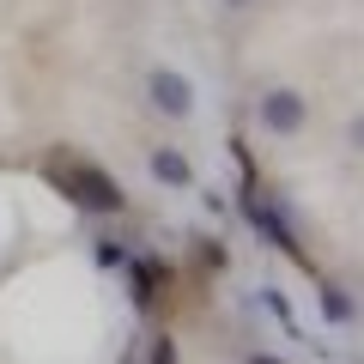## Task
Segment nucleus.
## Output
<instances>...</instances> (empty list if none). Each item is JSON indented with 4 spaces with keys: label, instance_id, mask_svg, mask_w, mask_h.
<instances>
[{
    "label": "nucleus",
    "instance_id": "1",
    "mask_svg": "<svg viewBox=\"0 0 364 364\" xmlns=\"http://www.w3.org/2000/svg\"><path fill=\"white\" fill-rule=\"evenodd\" d=\"M55 176H61V188L79 200V207H91V213H122V188H116V176H104V170L91 164V158H61L55 164Z\"/></svg>",
    "mask_w": 364,
    "mask_h": 364
},
{
    "label": "nucleus",
    "instance_id": "6",
    "mask_svg": "<svg viewBox=\"0 0 364 364\" xmlns=\"http://www.w3.org/2000/svg\"><path fill=\"white\" fill-rule=\"evenodd\" d=\"M322 316L328 322H352V298L340 286H322Z\"/></svg>",
    "mask_w": 364,
    "mask_h": 364
},
{
    "label": "nucleus",
    "instance_id": "2",
    "mask_svg": "<svg viewBox=\"0 0 364 364\" xmlns=\"http://www.w3.org/2000/svg\"><path fill=\"white\" fill-rule=\"evenodd\" d=\"M255 116H261V128L267 134H298L304 128V97L298 91H286V85H273V91H261V104H255Z\"/></svg>",
    "mask_w": 364,
    "mask_h": 364
},
{
    "label": "nucleus",
    "instance_id": "3",
    "mask_svg": "<svg viewBox=\"0 0 364 364\" xmlns=\"http://www.w3.org/2000/svg\"><path fill=\"white\" fill-rule=\"evenodd\" d=\"M146 91H152L158 116H188V109H195V85H188L182 73H170V67H158V73L146 79Z\"/></svg>",
    "mask_w": 364,
    "mask_h": 364
},
{
    "label": "nucleus",
    "instance_id": "9",
    "mask_svg": "<svg viewBox=\"0 0 364 364\" xmlns=\"http://www.w3.org/2000/svg\"><path fill=\"white\" fill-rule=\"evenodd\" d=\"M225 6H249V0H225Z\"/></svg>",
    "mask_w": 364,
    "mask_h": 364
},
{
    "label": "nucleus",
    "instance_id": "4",
    "mask_svg": "<svg viewBox=\"0 0 364 364\" xmlns=\"http://www.w3.org/2000/svg\"><path fill=\"white\" fill-rule=\"evenodd\" d=\"M243 207H249V219H255L261 231L273 237V243L286 249V255H298V231H291V225H286V213H273V207H267V200H261V195H249Z\"/></svg>",
    "mask_w": 364,
    "mask_h": 364
},
{
    "label": "nucleus",
    "instance_id": "8",
    "mask_svg": "<svg viewBox=\"0 0 364 364\" xmlns=\"http://www.w3.org/2000/svg\"><path fill=\"white\" fill-rule=\"evenodd\" d=\"M243 364H279V358H273V352H249Z\"/></svg>",
    "mask_w": 364,
    "mask_h": 364
},
{
    "label": "nucleus",
    "instance_id": "5",
    "mask_svg": "<svg viewBox=\"0 0 364 364\" xmlns=\"http://www.w3.org/2000/svg\"><path fill=\"white\" fill-rule=\"evenodd\" d=\"M152 176L164 182V188H188V158H182L176 146H152Z\"/></svg>",
    "mask_w": 364,
    "mask_h": 364
},
{
    "label": "nucleus",
    "instance_id": "7",
    "mask_svg": "<svg viewBox=\"0 0 364 364\" xmlns=\"http://www.w3.org/2000/svg\"><path fill=\"white\" fill-rule=\"evenodd\" d=\"M152 364H176V346L170 340H152Z\"/></svg>",
    "mask_w": 364,
    "mask_h": 364
}]
</instances>
